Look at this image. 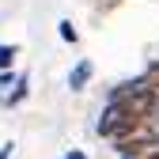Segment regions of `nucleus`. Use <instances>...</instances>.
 I'll return each instance as SVG.
<instances>
[{"label":"nucleus","mask_w":159,"mask_h":159,"mask_svg":"<svg viewBox=\"0 0 159 159\" xmlns=\"http://www.w3.org/2000/svg\"><path fill=\"white\" fill-rule=\"evenodd\" d=\"M140 125H148V121H140V117H133L125 106H117V102H106L102 106V114H98V136H106V140H125L129 133H136Z\"/></svg>","instance_id":"f257e3e1"},{"label":"nucleus","mask_w":159,"mask_h":159,"mask_svg":"<svg viewBox=\"0 0 159 159\" xmlns=\"http://www.w3.org/2000/svg\"><path fill=\"white\" fill-rule=\"evenodd\" d=\"M91 76H95V65L87 61V57H80V61L72 65V72H68V87H72V91H84V87L91 84Z\"/></svg>","instance_id":"f03ea898"},{"label":"nucleus","mask_w":159,"mask_h":159,"mask_svg":"<svg viewBox=\"0 0 159 159\" xmlns=\"http://www.w3.org/2000/svg\"><path fill=\"white\" fill-rule=\"evenodd\" d=\"M27 95H30V76H27V72H19V76H15V84H11V91L4 95V106H19Z\"/></svg>","instance_id":"7ed1b4c3"},{"label":"nucleus","mask_w":159,"mask_h":159,"mask_svg":"<svg viewBox=\"0 0 159 159\" xmlns=\"http://www.w3.org/2000/svg\"><path fill=\"white\" fill-rule=\"evenodd\" d=\"M136 80H140V87H144V91L159 95V61H148V65H144V72L136 76Z\"/></svg>","instance_id":"20e7f679"},{"label":"nucleus","mask_w":159,"mask_h":159,"mask_svg":"<svg viewBox=\"0 0 159 159\" xmlns=\"http://www.w3.org/2000/svg\"><path fill=\"white\" fill-rule=\"evenodd\" d=\"M15 57H19V46H0V72H11Z\"/></svg>","instance_id":"39448f33"},{"label":"nucleus","mask_w":159,"mask_h":159,"mask_svg":"<svg viewBox=\"0 0 159 159\" xmlns=\"http://www.w3.org/2000/svg\"><path fill=\"white\" fill-rule=\"evenodd\" d=\"M57 34H61V38H65V42H72V46L80 42V30L72 27V19H61V23H57Z\"/></svg>","instance_id":"423d86ee"},{"label":"nucleus","mask_w":159,"mask_h":159,"mask_svg":"<svg viewBox=\"0 0 159 159\" xmlns=\"http://www.w3.org/2000/svg\"><path fill=\"white\" fill-rule=\"evenodd\" d=\"M15 155V140H8V144H0V159H11Z\"/></svg>","instance_id":"0eeeda50"},{"label":"nucleus","mask_w":159,"mask_h":159,"mask_svg":"<svg viewBox=\"0 0 159 159\" xmlns=\"http://www.w3.org/2000/svg\"><path fill=\"white\" fill-rule=\"evenodd\" d=\"M61 159H91V155H87V152H80V148H72V152H65Z\"/></svg>","instance_id":"6e6552de"},{"label":"nucleus","mask_w":159,"mask_h":159,"mask_svg":"<svg viewBox=\"0 0 159 159\" xmlns=\"http://www.w3.org/2000/svg\"><path fill=\"white\" fill-rule=\"evenodd\" d=\"M121 0H98V11H110V8H117Z\"/></svg>","instance_id":"1a4fd4ad"},{"label":"nucleus","mask_w":159,"mask_h":159,"mask_svg":"<svg viewBox=\"0 0 159 159\" xmlns=\"http://www.w3.org/2000/svg\"><path fill=\"white\" fill-rule=\"evenodd\" d=\"M148 125H152V129H155V133H159V106H155V110H152V117H148Z\"/></svg>","instance_id":"9d476101"},{"label":"nucleus","mask_w":159,"mask_h":159,"mask_svg":"<svg viewBox=\"0 0 159 159\" xmlns=\"http://www.w3.org/2000/svg\"><path fill=\"white\" fill-rule=\"evenodd\" d=\"M11 84V72H0V87H8Z\"/></svg>","instance_id":"9b49d317"},{"label":"nucleus","mask_w":159,"mask_h":159,"mask_svg":"<svg viewBox=\"0 0 159 159\" xmlns=\"http://www.w3.org/2000/svg\"><path fill=\"white\" fill-rule=\"evenodd\" d=\"M144 159H159V155H144Z\"/></svg>","instance_id":"f8f14e48"}]
</instances>
